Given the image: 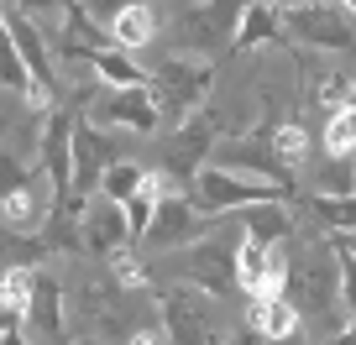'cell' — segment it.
Listing matches in <instances>:
<instances>
[{
	"label": "cell",
	"mask_w": 356,
	"mask_h": 345,
	"mask_svg": "<svg viewBox=\"0 0 356 345\" xmlns=\"http://www.w3.org/2000/svg\"><path fill=\"white\" fill-rule=\"evenodd\" d=\"M236 256H241V235L210 230L194 246H178L168 256V278L173 283H194V288L225 298V288H236Z\"/></svg>",
	"instance_id": "6da1fadb"
},
{
	"label": "cell",
	"mask_w": 356,
	"mask_h": 345,
	"mask_svg": "<svg viewBox=\"0 0 356 345\" xmlns=\"http://www.w3.org/2000/svg\"><path fill=\"white\" fill-rule=\"evenodd\" d=\"M163 330L173 345H220V298L194 283H168L163 298Z\"/></svg>",
	"instance_id": "7a4b0ae2"
},
{
	"label": "cell",
	"mask_w": 356,
	"mask_h": 345,
	"mask_svg": "<svg viewBox=\"0 0 356 345\" xmlns=\"http://www.w3.org/2000/svg\"><path fill=\"white\" fill-rule=\"evenodd\" d=\"M241 16H246V0H200V6H189V11H178V47H184V58H204L210 63L215 53H231L236 47V32H241Z\"/></svg>",
	"instance_id": "3957f363"
},
{
	"label": "cell",
	"mask_w": 356,
	"mask_h": 345,
	"mask_svg": "<svg viewBox=\"0 0 356 345\" xmlns=\"http://www.w3.org/2000/svg\"><path fill=\"white\" fill-rule=\"evenodd\" d=\"M147 84H152V100H157V110H163V121L184 126L189 115L204 110L215 68L204 63V58H168V63H157L152 74H147Z\"/></svg>",
	"instance_id": "277c9868"
},
{
	"label": "cell",
	"mask_w": 356,
	"mask_h": 345,
	"mask_svg": "<svg viewBox=\"0 0 356 345\" xmlns=\"http://www.w3.org/2000/svg\"><path fill=\"white\" fill-rule=\"evenodd\" d=\"M293 183H273V178H252V173H231V167H204L194 178V204L204 214L220 210H252V204H289Z\"/></svg>",
	"instance_id": "5b68a950"
},
{
	"label": "cell",
	"mask_w": 356,
	"mask_h": 345,
	"mask_svg": "<svg viewBox=\"0 0 356 345\" xmlns=\"http://www.w3.org/2000/svg\"><path fill=\"white\" fill-rule=\"evenodd\" d=\"M210 167H231V173H252V178H273V183H293V173L278 162V152H273V126H252V131L225 136L210 152Z\"/></svg>",
	"instance_id": "8992f818"
},
{
	"label": "cell",
	"mask_w": 356,
	"mask_h": 345,
	"mask_svg": "<svg viewBox=\"0 0 356 345\" xmlns=\"http://www.w3.org/2000/svg\"><path fill=\"white\" fill-rule=\"evenodd\" d=\"M283 26L293 42L309 47H351L356 42V22L346 6L335 0H304V6H283Z\"/></svg>",
	"instance_id": "52a82bcc"
},
{
	"label": "cell",
	"mask_w": 356,
	"mask_h": 345,
	"mask_svg": "<svg viewBox=\"0 0 356 345\" xmlns=\"http://www.w3.org/2000/svg\"><path fill=\"white\" fill-rule=\"evenodd\" d=\"M74 126L79 115L68 105H53L47 110V126H42V173L53 183V210H68L74 199Z\"/></svg>",
	"instance_id": "ba28073f"
},
{
	"label": "cell",
	"mask_w": 356,
	"mask_h": 345,
	"mask_svg": "<svg viewBox=\"0 0 356 345\" xmlns=\"http://www.w3.org/2000/svg\"><path fill=\"white\" fill-rule=\"evenodd\" d=\"M289 298L309 314H330L335 298H346L341 288V256L335 246H309V262L299 272H289Z\"/></svg>",
	"instance_id": "9c48e42d"
},
{
	"label": "cell",
	"mask_w": 356,
	"mask_h": 345,
	"mask_svg": "<svg viewBox=\"0 0 356 345\" xmlns=\"http://www.w3.org/2000/svg\"><path fill=\"white\" fill-rule=\"evenodd\" d=\"M289 256L278 246H262L241 230V256H236V288L252 298H289Z\"/></svg>",
	"instance_id": "30bf717a"
},
{
	"label": "cell",
	"mask_w": 356,
	"mask_h": 345,
	"mask_svg": "<svg viewBox=\"0 0 356 345\" xmlns=\"http://www.w3.org/2000/svg\"><path fill=\"white\" fill-rule=\"evenodd\" d=\"M220 146V136H215V110L204 105L200 115H189V121L178 126V136L163 146V173H173V178H200L204 167H210V152Z\"/></svg>",
	"instance_id": "8fae6325"
},
{
	"label": "cell",
	"mask_w": 356,
	"mask_h": 345,
	"mask_svg": "<svg viewBox=\"0 0 356 345\" xmlns=\"http://www.w3.org/2000/svg\"><path fill=\"white\" fill-rule=\"evenodd\" d=\"M89 121L95 126H121L131 136H157L163 126V110L152 100V84H136V90H111L105 100L89 105Z\"/></svg>",
	"instance_id": "7c38bea8"
},
{
	"label": "cell",
	"mask_w": 356,
	"mask_h": 345,
	"mask_svg": "<svg viewBox=\"0 0 356 345\" xmlns=\"http://www.w3.org/2000/svg\"><path fill=\"white\" fill-rule=\"evenodd\" d=\"M200 235H210V214H204L194 199H184V194H163L157 220H152V230H147V246L178 251V246H194Z\"/></svg>",
	"instance_id": "4fadbf2b"
},
{
	"label": "cell",
	"mask_w": 356,
	"mask_h": 345,
	"mask_svg": "<svg viewBox=\"0 0 356 345\" xmlns=\"http://www.w3.org/2000/svg\"><path fill=\"white\" fill-rule=\"evenodd\" d=\"M79 246L95 251V256H115L121 246H136L131 225H126V210L115 199H105V194H95V199L79 210Z\"/></svg>",
	"instance_id": "5bb4252c"
},
{
	"label": "cell",
	"mask_w": 356,
	"mask_h": 345,
	"mask_svg": "<svg viewBox=\"0 0 356 345\" xmlns=\"http://www.w3.org/2000/svg\"><path fill=\"white\" fill-rule=\"evenodd\" d=\"M26 335L37 345H63L68 340V324H63V288H58L47 272H37V293H32V309H26Z\"/></svg>",
	"instance_id": "9a60e30c"
},
{
	"label": "cell",
	"mask_w": 356,
	"mask_h": 345,
	"mask_svg": "<svg viewBox=\"0 0 356 345\" xmlns=\"http://www.w3.org/2000/svg\"><path fill=\"white\" fill-rule=\"evenodd\" d=\"M299 319H304V309L293 298H252V309H246V330H252L257 340H267V345L293 340Z\"/></svg>",
	"instance_id": "2e32d148"
},
{
	"label": "cell",
	"mask_w": 356,
	"mask_h": 345,
	"mask_svg": "<svg viewBox=\"0 0 356 345\" xmlns=\"http://www.w3.org/2000/svg\"><path fill=\"white\" fill-rule=\"evenodd\" d=\"M262 42H289L278 0H246V16H241V32H236L231 53H252V47H262Z\"/></svg>",
	"instance_id": "e0dca14e"
},
{
	"label": "cell",
	"mask_w": 356,
	"mask_h": 345,
	"mask_svg": "<svg viewBox=\"0 0 356 345\" xmlns=\"http://www.w3.org/2000/svg\"><path fill=\"white\" fill-rule=\"evenodd\" d=\"M37 293V267H0V330H22Z\"/></svg>",
	"instance_id": "ac0fdd59"
},
{
	"label": "cell",
	"mask_w": 356,
	"mask_h": 345,
	"mask_svg": "<svg viewBox=\"0 0 356 345\" xmlns=\"http://www.w3.org/2000/svg\"><path fill=\"white\" fill-rule=\"evenodd\" d=\"M163 183H168V173H163V167H152V173H147V183H142V189H136L131 199L121 204V210H126V225H131V241H136V246L147 241V230H152V220H157V204H163V194H168Z\"/></svg>",
	"instance_id": "d6986e66"
},
{
	"label": "cell",
	"mask_w": 356,
	"mask_h": 345,
	"mask_svg": "<svg viewBox=\"0 0 356 345\" xmlns=\"http://www.w3.org/2000/svg\"><path fill=\"white\" fill-rule=\"evenodd\" d=\"M47 214H53V210H47V199L37 194V183L16 189L11 199H0V220H6V230H16V235H37Z\"/></svg>",
	"instance_id": "ffe728a7"
},
{
	"label": "cell",
	"mask_w": 356,
	"mask_h": 345,
	"mask_svg": "<svg viewBox=\"0 0 356 345\" xmlns=\"http://www.w3.org/2000/svg\"><path fill=\"white\" fill-rule=\"evenodd\" d=\"M152 32H157V16H152L147 0H126L121 11L111 16V42L115 47H147Z\"/></svg>",
	"instance_id": "44dd1931"
},
{
	"label": "cell",
	"mask_w": 356,
	"mask_h": 345,
	"mask_svg": "<svg viewBox=\"0 0 356 345\" xmlns=\"http://www.w3.org/2000/svg\"><path fill=\"white\" fill-rule=\"evenodd\" d=\"M241 230L252 235V241H262V246H278L283 235L293 230L289 204H252V210H241Z\"/></svg>",
	"instance_id": "7402d4cb"
},
{
	"label": "cell",
	"mask_w": 356,
	"mask_h": 345,
	"mask_svg": "<svg viewBox=\"0 0 356 345\" xmlns=\"http://www.w3.org/2000/svg\"><path fill=\"white\" fill-rule=\"evenodd\" d=\"M89 68H95L111 90H136V84H147V74L126 58V47H100V53L89 58Z\"/></svg>",
	"instance_id": "603a6c76"
},
{
	"label": "cell",
	"mask_w": 356,
	"mask_h": 345,
	"mask_svg": "<svg viewBox=\"0 0 356 345\" xmlns=\"http://www.w3.org/2000/svg\"><path fill=\"white\" fill-rule=\"evenodd\" d=\"M58 47H63L68 58H95L100 53V32L89 26L84 6H74V0H68V11H63V37H58Z\"/></svg>",
	"instance_id": "cb8c5ba5"
},
{
	"label": "cell",
	"mask_w": 356,
	"mask_h": 345,
	"mask_svg": "<svg viewBox=\"0 0 356 345\" xmlns=\"http://www.w3.org/2000/svg\"><path fill=\"white\" fill-rule=\"evenodd\" d=\"M0 90H22V94L37 90L32 68H26L22 47H16V37H11V26H0Z\"/></svg>",
	"instance_id": "d4e9b609"
},
{
	"label": "cell",
	"mask_w": 356,
	"mask_h": 345,
	"mask_svg": "<svg viewBox=\"0 0 356 345\" xmlns=\"http://www.w3.org/2000/svg\"><path fill=\"white\" fill-rule=\"evenodd\" d=\"M273 152H278V162L289 167V173H299V167L309 162V131H304L299 121L273 126Z\"/></svg>",
	"instance_id": "484cf974"
},
{
	"label": "cell",
	"mask_w": 356,
	"mask_h": 345,
	"mask_svg": "<svg viewBox=\"0 0 356 345\" xmlns=\"http://www.w3.org/2000/svg\"><path fill=\"white\" fill-rule=\"evenodd\" d=\"M147 173H152V167H142V162H111V167H105V178H100V194L115 199V204H126L147 183Z\"/></svg>",
	"instance_id": "4316f807"
},
{
	"label": "cell",
	"mask_w": 356,
	"mask_h": 345,
	"mask_svg": "<svg viewBox=\"0 0 356 345\" xmlns=\"http://www.w3.org/2000/svg\"><path fill=\"white\" fill-rule=\"evenodd\" d=\"M309 214H320L330 230H356V194H314Z\"/></svg>",
	"instance_id": "83f0119b"
},
{
	"label": "cell",
	"mask_w": 356,
	"mask_h": 345,
	"mask_svg": "<svg viewBox=\"0 0 356 345\" xmlns=\"http://www.w3.org/2000/svg\"><path fill=\"white\" fill-rule=\"evenodd\" d=\"M325 152L335 162L356 157V110H330V121H325Z\"/></svg>",
	"instance_id": "f1b7e54d"
},
{
	"label": "cell",
	"mask_w": 356,
	"mask_h": 345,
	"mask_svg": "<svg viewBox=\"0 0 356 345\" xmlns=\"http://www.w3.org/2000/svg\"><path fill=\"white\" fill-rule=\"evenodd\" d=\"M314 100L330 105V110H356V74H346V68L325 74V78H320V90H314Z\"/></svg>",
	"instance_id": "f546056e"
},
{
	"label": "cell",
	"mask_w": 356,
	"mask_h": 345,
	"mask_svg": "<svg viewBox=\"0 0 356 345\" xmlns=\"http://www.w3.org/2000/svg\"><path fill=\"white\" fill-rule=\"evenodd\" d=\"M111 272H115V283H121V288H131V293H136V288H147V278H152L131 246H121V251L111 256Z\"/></svg>",
	"instance_id": "4dcf8cb0"
},
{
	"label": "cell",
	"mask_w": 356,
	"mask_h": 345,
	"mask_svg": "<svg viewBox=\"0 0 356 345\" xmlns=\"http://www.w3.org/2000/svg\"><path fill=\"white\" fill-rule=\"evenodd\" d=\"M26 183H32V178H26V167L16 162V157L0 152V199H11V194H16V189H26Z\"/></svg>",
	"instance_id": "1f68e13d"
},
{
	"label": "cell",
	"mask_w": 356,
	"mask_h": 345,
	"mask_svg": "<svg viewBox=\"0 0 356 345\" xmlns=\"http://www.w3.org/2000/svg\"><path fill=\"white\" fill-rule=\"evenodd\" d=\"M16 11H26V16H37V11H58V16H63V11H68V0H16Z\"/></svg>",
	"instance_id": "d6a6232c"
},
{
	"label": "cell",
	"mask_w": 356,
	"mask_h": 345,
	"mask_svg": "<svg viewBox=\"0 0 356 345\" xmlns=\"http://www.w3.org/2000/svg\"><path fill=\"white\" fill-rule=\"evenodd\" d=\"M341 256V251H335ZM341 288H346V298L356 303V256H341Z\"/></svg>",
	"instance_id": "836d02e7"
},
{
	"label": "cell",
	"mask_w": 356,
	"mask_h": 345,
	"mask_svg": "<svg viewBox=\"0 0 356 345\" xmlns=\"http://www.w3.org/2000/svg\"><path fill=\"white\" fill-rule=\"evenodd\" d=\"M330 246H335L341 256H356V230H335V235H330Z\"/></svg>",
	"instance_id": "e575fe53"
},
{
	"label": "cell",
	"mask_w": 356,
	"mask_h": 345,
	"mask_svg": "<svg viewBox=\"0 0 356 345\" xmlns=\"http://www.w3.org/2000/svg\"><path fill=\"white\" fill-rule=\"evenodd\" d=\"M131 345H173V340H168V330H136Z\"/></svg>",
	"instance_id": "d590c367"
},
{
	"label": "cell",
	"mask_w": 356,
	"mask_h": 345,
	"mask_svg": "<svg viewBox=\"0 0 356 345\" xmlns=\"http://www.w3.org/2000/svg\"><path fill=\"white\" fill-rule=\"evenodd\" d=\"M0 345H37L26 330H0Z\"/></svg>",
	"instance_id": "8d00e7d4"
},
{
	"label": "cell",
	"mask_w": 356,
	"mask_h": 345,
	"mask_svg": "<svg viewBox=\"0 0 356 345\" xmlns=\"http://www.w3.org/2000/svg\"><path fill=\"white\" fill-rule=\"evenodd\" d=\"M335 345H356V324H346V330H341V340H335Z\"/></svg>",
	"instance_id": "74e56055"
},
{
	"label": "cell",
	"mask_w": 356,
	"mask_h": 345,
	"mask_svg": "<svg viewBox=\"0 0 356 345\" xmlns=\"http://www.w3.org/2000/svg\"><path fill=\"white\" fill-rule=\"evenodd\" d=\"M341 6H346V11H351V16H356V0H341Z\"/></svg>",
	"instance_id": "f35d334b"
},
{
	"label": "cell",
	"mask_w": 356,
	"mask_h": 345,
	"mask_svg": "<svg viewBox=\"0 0 356 345\" xmlns=\"http://www.w3.org/2000/svg\"><path fill=\"white\" fill-rule=\"evenodd\" d=\"M6 16H11V11H6V6H0V26H6Z\"/></svg>",
	"instance_id": "ab89813d"
},
{
	"label": "cell",
	"mask_w": 356,
	"mask_h": 345,
	"mask_svg": "<svg viewBox=\"0 0 356 345\" xmlns=\"http://www.w3.org/2000/svg\"><path fill=\"white\" fill-rule=\"evenodd\" d=\"M346 324H356V303H351V319H346Z\"/></svg>",
	"instance_id": "60d3db41"
},
{
	"label": "cell",
	"mask_w": 356,
	"mask_h": 345,
	"mask_svg": "<svg viewBox=\"0 0 356 345\" xmlns=\"http://www.w3.org/2000/svg\"><path fill=\"white\" fill-rule=\"evenodd\" d=\"M351 22H356V16H351Z\"/></svg>",
	"instance_id": "b9f144b4"
}]
</instances>
